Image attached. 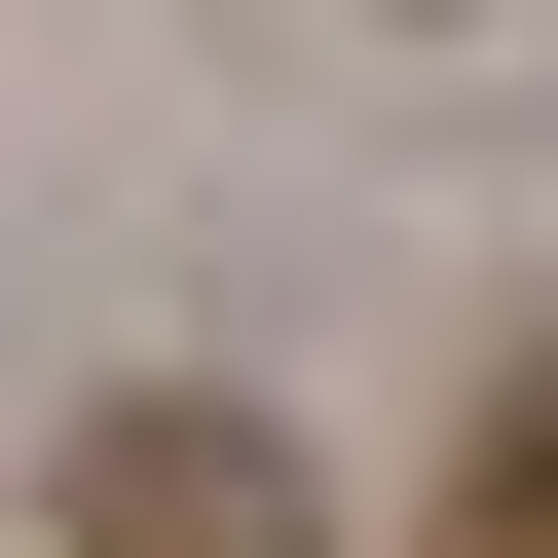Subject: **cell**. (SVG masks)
<instances>
[{
	"label": "cell",
	"instance_id": "1",
	"mask_svg": "<svg viewBox=\"0 0 558 558\" xmlns=\"http://www.w3.org/2000/svg\"><path fill=\"white\" fill-rule=\"evenodd\" d=\"M75 558H336V484H299V410H223V373H149V410H75V484H38Z\"/></svg>",
	"mask_w": 558,
	"mask_h": 558
},
{
	"label": "cell",
	"instance_id": "2",
	"mask_svg": "<svg viewBox=\"0 0 558 558\" xmlns=\"http://www.w3.org/2000/svg\"><path fill=\"white\" fill-rule=\"evenodd\" d=\"M447 558H558V373H521V410L447 447Z\"/></svg>",
	"mask_w": 558,
	"mask_h": 558
}]
</instances>
